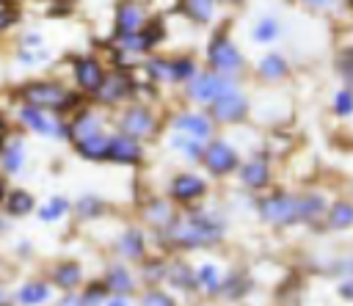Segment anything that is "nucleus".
I'll use <instances>...</instances> for the list:
<instances>
[{
    "mask_svg": "<svg viewBox=\"0 0 353 306\" xmlns=\"http://www.w3.org/2000/svg\"><path fill=\"white\" fill-rule=\"evenodd\" d=\"M328 196L323 190H268L262 196L254 198V210L256 218L281 232V229H292V226H312L320 229L323 218L328 212Z\"/></svg>",
    "mask_w": 353,
    "mask_h": 306,
    "instance_id": "f257e3e1",
    "label": "nucleus"
},
{
    "mask_svg": "<svg viewBox=\"0 0 353 306\" xmlns=\"http://www.w3.org/2000/svg\"><path fill=\"white\" fill-rule=\"evenodd\" d=\"M229 234V218L218 207H190L179 210V218L165 234H157L160 248H171L179 254H193V251H210L218 248Z\"/></svg>",
    "mask_w": 353,
    "mask_h": 306,
    "instance_id": "f03ea898",
    "label": "nucleus"
},
{
    "mask_svg": "<svg viewBox=\"0 0 353 306\" xmlns=\"http://www.w3.org/2000/svg\"><path fill=\"white\" fill-rule=\"evenodd\" d=\"M110 132V119L99 108L83 105L74 116H69V143L77 152V157L88 163H105Z\"/></svg>",
    "mask_w": 353,
    "mask_h": 306,
    "instance_id": "7ed1b4c3",
    "label": "nucleus"
},
{
    "mask_svg": "<svg viewBox=\"0 0 353 306\" xmlns=\"http://www.w3.org/2000/svg\"><path fill=\"white\" fill-rule=\"evenodd\" d=\"M14 99L19 105L41 108V110L55 113V116H63V119L74 116L83 108V94H77L74 88H69L61 80H47V77L25 80L22 85H17Z\"/></svg>",
    "mask_w": 353,
    "mask_h": 306,
    "instance_id": "20e7f679",
    "label": "nucleus"
},
{
    "mask_svg": "<svg viewBox=\"0 0 353 306\" xmlns=\"http://www.w3.org/2000/svg\"><path fill=\"white\" fill-rule=\"evenodd\" d=\"M113 130L141 141L143 146L149 141H157L160 132H163V124H160V116L157 110L149 105V102H127L124 108H119V113L113 116Z\"/></svg>",
    "mask_w": 353,
    "mask_h": 306,
    "instance_id": "39448f33",
    "label": "nucleus"
},
{
    "mask_svg": "<svg viewBox=\"0 0 353 306\" xmlns=\"http://www.w3.org/2000/svg\"><path fill=\"white\" fill-rule=\"evenodd\" d=\"M243 149L223 138V135H215L207 146H204V157H201V168L210 179H229V176H237L240 165H243Z\"/></svg>",
    "mask_w": 353,
    "mask_h": 306,
    "instance_id": "423d86ee",
    "label": "nucleus"
},
{
    "mask_svg": "<svg viewBox=\"0 0 353 306\" xmlns=\"http://www.w3.org/2000/svg\"><path fill=\"white\" fill-rule=\"evenodd\" d=\"M165 196L179 207V210H190L207 201L210 196V176L193 171V168H179L171 174L168 185H165Z\"/></svg>",
    "mask_w": 353,
    "mask_h": 306,
    "instance_id": "0eeeda50",
    "label": "nucleus"
},
{
    "mask_svg": "<svg viewBox=\"0 0 353 306\" xmlns=\"http://www.w3.org/2000/svg\"><path fill=\"white\" fill-rule=\"evenodd\" d=\"M204 55H207V69H212V72H218L223 77H234L237 80L245 72V66H248L243 52H240V47L226 36L223 28L210 36Z\"/></svg>",
    "mask_w": 353,
    "mask_h": 306,
    "instance_id": "6e6552de",
    "label": "nucleus"
},
{
    "mask_svg": "<svg viewBox=\"0 0 353 306\" xmlns=\"http://www.w3.org/2000/svg\"><path fill=\"white\" fill-rule=\"evenodd\" d=\"M17 124L36 135V138H47V141H69V119L47 113L41 108H30V105H19L14 113Z\"/></svg>",
    "mask_w": 353,
    "mask_h": 306,
    "instance_id": "1a4fd4ad",
    "label": "nucleus"
},
{
    "mask_svg": "<svg viewBox=\"0 0 353 306\" xmlns=\"http://www.w3.org/2000/svg\"><path fill=\"white\" fill-rule=\"evenodd\" d=\"M237 88H240V83L234 77H223V74H218L212 69H201L182 91H185V99L188 102L210 108V105H215L218 99H223L226 94H232Z\"/></svg>",
    "mask_w": 353,
    "mask_h": 306,
    "instance_id": "9d476101",
    "label": "nucleus"
},
{
    "mask_svg": "<svg viewBox=\"0 0 353 306\" xmlns=\"http://www.w3.org/2000/svg\"><path fill=\"white\" fill-rule=\"evenodd\" d=\"M237 182H240V187H243L245 193H251V196L268 193L270 185H273V157H270L262 146L254 149V152L243 160V165H240V171H237Z\"/></svg>",
    "mask_w": 353,
    "mask_h": 306,
    "instance_id": "9b49d317",
    "label": "nucleus"
},
{
    "mask_svg": "<svg viewBox=\"0 0 353 306\" xmlns=\"http://www.w3.org/2000/svg\"><path fill=\"white\" fill-rule=\"evenodd\" d=\"M149 243H152V232L138 223H130L121 232H116V237L110 240V251H113V259L141 265L143 259H149Z\"/></svg>",
    "mask_w": 353,
    "mask_h": 306,
    "instance_id": "f8f14e48",
    "label": "nucleus"
},
{
    "mask_svg": "<svg viewBox=\"0 0 353 306\" xmlns=\"http://www.w3.org/2000/svg\"><path fill=\"white\" fill-rule=\"evenodd\" d=\"M168 132H179L185 138H193L199 143H210L218 135V124L210 119L207 110H190L182 108L168 119Z\"/></svg>",
    "mask_w": 353,
    "mask_h": 306,
    "instance_id": "ddd939ff",
    "label": "nucleus"
},
{
    "mask_svg": "<svg viewBox=\"0 0 353 306\" xmlns=\"http://www.w3.org/2000/svg\"><path fill=\"white\" fill-rule=\"evenodd\" d=\"M138 83L124 72V69H113L105 74V83L99 88V94L94 96V102L102 108V110H113V108H124L127 102H132V96L138 94Z\"/></svg>",
    "mask_w": 353,
    "mask_h": 306,
    "instance_id": "4468645a",
    "label": "nucleus"
},
{
    "mask_svg": "<svg viewBox=\"0 0 353 306\" xmlns=\"http://www.w3.org/2000/svg\"><path fill=\"white\" fill-rule=\"evenodd\" d=\"M251 110H254L251 96H248L243 88L226 94L223 99H218L215 105L207 108L210 119H212L218 127H240V124H245V121L251 119Z\"/></svg>",
    "mask_w": 353,
    "mask_h": 306,
    "instance_id": "2eb2a0df",
    "label": "nucleus"
},
{
    "mask_svg": "<svg viewBox=\"0 0 353 306\" xmlns=\"http://www.w3.org/2000/svg\"><path fill=\"white\" fill-rule=\"evenodd\" d=\"M138 215L143 221V229H149L157 237V234H165L174 226V221L179 218V207L165 193L163 196H146L138 207Z\"/></svg>",
    "mask_w": 353,
    "mask_h": 306,
    "instance_id": "dca6fc26",
    "label": "nucleus"
},
{
    "mask_svg": "<svg viewBox=\"0 0 353 306\" xmlns=\"http://www.w3.org/2000/svg\"><path fill=\"white\" fill-rule=\"evenodd\" d=\"M105 66L99 58L94 55H80L72 61V80H74V91L83 94V96H97L102 83H105Z\"/></svg>",
    "mask_w": 353,
    "mask_h": 306,
    "instance_id": "f3484780",
    "label": "nucleus"
},
{
    "mask_svg": "<svg viewBox=\"0 0 353 306\" xmlns=\"http://www.w3.org/2000/svg\"><path fill=\"white\" fill-rule=\"evenodd\" d=\"M47 278L50 284L55 287V292H80L83 284L88 281L85 278V267L80 259L74 256H63V259H55L50 267H47Z\"/></svg>",
    "mask_w": 353,
    "mask_h": 306,
    "instance_id": "a211bd4d",
    "label": "nucleus"
},
{
    "mask_svg": "<svg viewBox=\"0 0 353 306\" xmlns=\"http://www.w3.org/2000/svg\"><path fill=\"white\" fill-rule=\"evenodd\" d=\"M102 284L108 287L110 295H124V298H132L141 292V278H138V270L130 265V262H121V259H113L105 265L102 270Z\"/></svg>",
    "mask_w": 353,
    "mask_h": 306,
    "instance_id": "6ab92c4d",
    "label": "nucleus"
},
{
    "mask_svg": "<svg viewBox=\"0 0 353 306\" xmlns=\"http://www.w3.org/2000/svg\"><path fill=\"white\" fill-rule=\"evenodd\" d=\"M146 157L143 152V143L113 130L110 132V141H108V157L105 163H113V165H121V168H132V165H141Z\"/></svg>",
    "mask_w": 353,
    "mask_h": 306,
    "instance_id": "aec40b11",
    "label": "nucleus"
},
{
    "mask_svg": "<svg viewBox=\"0 0 353 306\" xmlns=\"http://www.w3.org/2000/svg\"><path fill=\"white\" fill-rule=\"evenodd\" d=\"M17 306H52L55 303V287L47 276H30L17 284L14 289Z\"/></svg>",
    "mask_w": 353,
    "mask_h": 306,
    "instance_id": "412c9836",
    "label": "nucleus"
},
{
    "mask_svg": "<svg viewBox=\"0 0 353 306\" xmlns=\"http://www.w3.org/2000/svg\"><path fill=\"white\" fill-rule=\"evenodd\" d=\"M165 289L182 292V295H199L196 287V265L185 262L182 256H171L165 262Z\"/></svg>",
    "mask_w": 353,
    "mask_h": 306,
    "instance_id": "4be33fe9",
    "label": "nucleus"
},
{
    "mask_svg": "<svg viewBox=\"0 0 353 306\" xmlns=\"http://www.w3.org/2000/svg\"><path fill=\"white\" fill-rule=\"evenodd\" d=\"M113 22H116V33H141L149 25V14L146 6L141 0H119L116 11H113Z\"/></svg>",
    "mask_w": 353,
    "mask_h": 306,
    "instance_id": "5701e85b",
    "label": "nucleus"
},
{
    "mask_svg": "<svg viewBox=\"0 0 353 306\" xmlns=\"http://www.w3.org/2000/svg\"><path fill=\"white\" fill-rule=\"evenodd\" d=\"M110 212V201L94 190H85L80 193L74 201H72V218L74 223H97L102 218H108Z\"/></svg>",
    "mask_w": 353,
    "mask_h": 306,
    "instance_id": "b1692460",
    "label": "nucleus"
},
{
    "mask_svg": "<svg viewBox=\"0 0 353 306\" xmlns=\"http://www.w3.org/2000/svg\"><path fill=\"white\" fill-rule=\"evenodd\" d=\"M36 210H39L36 196H33L28 187L11 185V190H8V196H6V201H3V210H0V212H3L8 221H22V218L33 215Z\"/></svg>",
    "mask_w": 353,
    "mask_h": 306,
    "instance_id": "393cba45",
    "label": "nucleus"
},
{
    "mask_svg": "<svg viewBox=\"0 0 353 306\" xmlns=\"http://www.w3.org/2000/svg\"><path fill=\"white\" fill-rule=\"evenodd\" d=\"M251 292H254V278H251L243 267H234V270H226L223 284H221V292H218V300L240 303V300H245Z\"/></svg>",
    "mask_w": 353,
    "mask_h": 306,
    "instance_id": "a878e982",
    "label": "nucleus"
},
{
    "mask_svg": "<svg viewBox=\"0 0 353 306\" xmlns=\"http://www.w3.org/2000/svg\"><path fill=\"white\" fill-rule=\"evenodd\" d=\"M25 163H28L25 138H22V135H17V132H11V138H8V141H6V146L0 149V171L11 179V176L22 174Z\"/></svg>",
    "mask_w": 353,
    "mask_h": 306,
    "instance_id": "bb28decb",
    "label": "nucleus"
},
{
    "mask_svg": "<svg viewBox=\"0 0 353 306\" xmlns=\"http://www.w3.org/2000/svg\"><path fill=\"white\" fill-rule=\"evenodd\" d=\"M223 276H226V273L221 270V265H218L215 259H201V262L196 265V287H199V295L218 300Z\"/></svg>",
    "mask_w": 353,
    "mask_h": 306,
    "instance_id": "cd10ccee",
    "label": "nucleus"
},
{
    "mask_svg": "<svg viewBox=\"0 0 353 306\" xmlns=\"http://www.w3.org/2000/svg\"><path fill=\"white\" fill-rule=\"evenodd\" d=\"M325 232H347L353 229V198L350 196H336L328 204V212L323 218Z\"/></svg>",
    "mask_w": 353,
    "mask_h": 306,
    "instance_id": "c85d7f7f",
    "label": "nucleus"
},
{
    "mask_svg": "<svg viewBox=\"0 0 353 306\" xmlns=\"http://www.w3.org/2000/svg\"><path fill=\"white\" fill-rule=\"evenodd\" d=\"M256 77L262 80V83H284L287 77H290V61L281 55V52H265L259 61H256Z\"/></svg>",
    "mask_w": 353,
    "mask_h": 306,
    "instance_id": "c756f323",
    "label": "nucleus"
},
{
    "mask_svg": "<svg viewBox=\"0 0 353 306\" xmlns=\"http://www.w3.org/2000/svg\"><path fill=\"white\" fill-rule=\"evenodd\" d=\"M165 146H168V152H171L174 157H179L182 163H188V165H201V157H204V146H207V143H199V141L185 138V135H179V132H168V135H165Z\"/></svg>",
    "mask_w": 353,
    "mask_h": 306,
    "instance_id": "7c9ffc66",
    "label": "nucleus"
},
{
    "mask_svg": "<svg viewBox=\"0 0 353 306\" xmlns=\"http://www.w3.org/2000/svg\"><path fill=\"white\" fill-rule=\"evenodd\" d=\"M72 215V201L63 196V193H55V196H50L47 201H41L39 204V210H36V218H39V223H61L63 218H69Z\"/></svg>",
    "mask_w": 353,
    "mask_h": 306,
    "instance_id": "2f4dec72",
    "label": "nucleus"
},
{
    "mask_svg": "<svg viewBox=\"0 0 353 306\" xmlns=\"http://www.w3.org/2000/svg\"><path fill=\"white\" fill-rule=\"evenodd\" d=\"M281 19L276 17V14H262L256 22H254V28H251V41L254 44H262V47H268V44H276L279 39H281Z\"/></svg>",
    "mask_w": 353,
    "mask_h": 306,
    "instance_id": "473e14b6",
    "label": "nucleus"
},
{
    "mask_svg": "<svg viewBox=\"0 0 353 306\" xmlns=\"http://www.w3.org/2000/svg\"><path fill=\"white\" fill-rule=\"evenodd\" d=\"M165 262L163 256H149L138 265V278H141V289L143 287H163L165 281Z\"/></svg>",
    "mask_w": 353,
    "mask_h": 306,
    "instance_id": "72a5a7b5",
    "label": "nucleus"
},
{
    "mask_svg": "<svg viewBox=\"0 0 353 306\" xmlns=\"http://www.w3.org/2000/svg\"><path fill=\"white\" fill-rule=\"evenodd\" d=\"M199 72L201 69H199V63H196L193 55H176V58H171V85H182L185 88Z\"/></svg>",
    "mask_w": 353,
    "mask_h": 306,
    "instance_id": "f704fd0d",
    "label": "nucleus"
},
{
    "mask_svg": "<svg viewBox=\"0 0 353 306\" xmlns=\"http://www.w3.org/2000/svg\"><path fill=\"white\" fill-rule=\"evenodd\" d=\"M215 3L218 0H179L182 6V14L196 22V25H210L212 17H215Z\"/></svg>",
    "mask_w": 353,
    "mask_h": 306,
    "instance_id": "c9c22d12",
    "label": "nucleus"
},
{
    "mask_svg": "<svg viewBox=\"0 0 353 306\" xmlns=\"http://www.w3.org/2000/svg\"><path fill=\"white\" fill-rule=\"evenodd\" d=\"M135 306H182V303H179V300L174 298V292L165 289V287H143V289L138 292Z\"/></svg>",
    "mask_w": 353,
    "mask_h": 306,
    "instance_id": "e433bc0d",
    "label": "nucleus"
},
{
    "mask_svg": "<svg viewBox=\"0 0 353 306\" xmlns=\"http://www.w3.org/2000/svg\"><path fill=\"white\" fill-rule=\"evenodd\" d=\"M143 72L149 77V83H157V85H171V58H163V55H152L143 61Z\"/></svg>",
    "mask_w": 353,
    "mask_h": 306,
    "instance_id": "4c0bfd02",
    "label": "nucleus"
},
{
    "mask_svg": "<svg viewBox=\"0 0 353 306\" xmlns=\"http://www.w3.org/2000/svg\"><path fill=\"white\" fill-rule=\"evenodd\" d=\"M77 298H80V306H105L108 298H110V292L102 284V278H91V281L83 284V289L77 292Z\"/></svg>",
    "mask_w": 353,
    "mask_h": 306,
    "instance_id": "58836bf2",
    "label": "nucleus"
},
{
    "mask_svg": "<svg viewBox=\"0 0 353 306\" xmlns=\"http://www.w3.org/2000/svg\"><path fill=\"white\" fill-rule=\"evenodd\" d=\"M323 273H328V276L336 278V281H342V278H353V251H347V254H336V256L325 259Z\"/></svg>",
    "mask_w": 353,
    "mask_h": 306,
    "instance_id": "ea45409f",
    "label": "nucleus"
},
{
    "mask_svg": "<svg viewBox=\"0 0 353 306\" xmlns=\"http://www.w3.org/2000/svg\"><path fill=\"white\" fill-rule=\"evenodd\" d=\"M331 113L336 119H350L353 116V88H336L331 96Z\"/></svg>",
    "mask_w": 353,
    "mask_h": 306,
    "instance_id": "a19ab883",
    "label": "nucleus"
},
{
    "mask_svg": "<svg viewBox=\"0 0 353 306\" xmlns=\"http://www.w3.org/2000/svg\"><path fill=\"white\" fill-rule=\"evenodd\" d=\"M336 74L342 77L345 88H353V47H342L336 52Z\"/></svg>",
    "mask_w": 353,
    "mask_h": 306,
    "instance_id": "79ce46f5",
    "label": "nucleus"
},
{
    "mask_svg": "<svg viewBox=\"0 0 353 306\" xmlns=\"http://www.w3.org/2000/svg\"><path fill=\"white\" fill-rule=\"evenodd\" d=\"M50 52L47 50H17V61L19 66L30 69V66H41V61H47Z\"/></svg>",
    "mask_w": 353,
    "mask_h": 306,
    "instance_id": "37998d69",
    "label": "nucleus"
},
{
    "mask_svg": "<svg viewBox=\"0 0 353 306\" xmlns=\"http://www.w3.org/2000/svg\"><path fill=\"white\" fill-rule=\"evenodd\" d=\"M19 50H44V36L39 30H28L19 39Z\"/></svg>",
    "mask_w": 353,
    "mask_h": 306,
    "instance_id": "c03bdc74",
    "label": "nucleus"
},
{
    "mask_svg": "<svg viewBox=\"0 0 353 306\" xmlns=\"http://www.w3.org/2000/svg\"><path fill=\"white\" fill-rule=\"evenodd\" d=\"M336 295H339L345 303H353V278H342V281H336Z\"/></svg>",
    "mask_w": 353,
    "mask_h": 306,
    "instance_id": "a18cd8bd",
    "label": "nucleus"
},
{
    "mask_svg": "<svg viewBox=\"0 0 353 306\" xmlns=\"http://www.w3.org/2000/svg\"><path fill=\"white\" fill-rule=\"evenodd\" d=\"M14 22H17V11H14V8H3V6H0V33H3V30H8Z\"/></svg>",
    "mask_w": 353,
    "mask_h": 306,
    "instance_id": "49530a36",
    "label": "nucleus"
},
{
    "mask_svg": "<svg viewBox=\"0 0 353 306\" xmlns=\"http://www.w3.org/2000/svg\"><path fill=\"white\" fill-rule=\"evenodd\" d=\"M306 8H312V11H328V8H334L339 0H301Z\"/></svg>",
    "mask_w": 353,
    "mask_h": 306,
    "instance_id": "de8ad7c7",
    "label": "nucleus"
},
{
    "mask_svg": "<svg viewBox=\"0 0 353 306\" xmlns=\"http://www.w3.org/2000/svg\"><path fill=\"white\" fill-rule=\"evenodd\" d=\"M105 306H135V300L132 298H124V295H110Z\"/></svg>",
    "mask_w": 353,
    "mask_h": 306,
    "instance_id": "09e8293b",
    "label": "nucleus"
},
{
    "mask_svg": "<svg viewBox=\"0 0 353 306\" xmlns=\"http://www.w3.org/2000/svg\"><path fill=\"white\" fill-rule=\"evenodd\" d=\"M0 306H17L14 292H11L8 287H3V284H0Z\"/></svg>",
    "mask_w": 353,
    "mask_h": 306,
    "instance_id": "8fccbe9b",
    "label": "nucleus"
},
{
    "mask_svg": "<svg viewBox=\"0 0 353 306\" xmlns=\"http://www.w3.org/2000/svg\"><path fill=\"white\" fill-rule=\"evenodd\" d=\"M8 190H11V185H8V176H6L3 171H0V210H3V201H6Z\"/></svg>",
    "mask_w": 353,
    "mask_h": 306,
    "instance_id": "3c124183",
    "label": "nucleus"
},
{
    "mask_svg": "<svg viewBox=\"0 0 353 306\" xmlns=\"http://www.w3.org/2000/svg\"><path fill=\"white\" fill-rule=\"evenodd\" d=\"M6 226H8V218H6V215H3V212H0V234H3V232H6Z\"/></svg>",
    "mask_w": 353,
    "mask_h": 306,
    "instance_id": "603ef678",
    "label": "nucleus"
},
{
    "mask_svg": "<svg viewBox=\"0 0 353 306\" xmlns=\"http://www.w3.org/2000/svg\"><path fill=\"white\" fill-rule=\"evenodd\" d=\"M221 3H232V6H240L243 0H221Z\"/></svg>",
    "mask_w": 353,
    "mask_h": 306,
    "instance_id": "864d4df0",
    "label": "nucleus"
},
{
    "mask_svg": "<svg viewBox=\"0 0 353 306\" xmlns=\"http://www.w3.org/2000/svg\"><path fill=\"white\" fill-rule=\"evenodd\" d=\"M0 270H3V259H0Z\"/></svg>",
    "mask_w": 353,
    "mask_h": 306,
    "instance_id": "5fc2aeb1",
    "label": "nucleus"
},
{
    "mask_svg": "<svg viewBox=\"0 0 353 306\" xmlns=\"http://www.w3.org/2000/svg\"><path fill=\"white\" fill-rule=\"evenodd\" d=\"M347 3H350V6H353V0H347Z\"/></svg>",
    "mask_w": 353,
    "mask_h": 306,
    "instance_id": "6e6d98bb",
    "label": "nucleus"
}]
</instances>
